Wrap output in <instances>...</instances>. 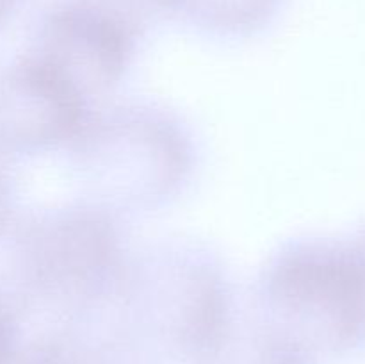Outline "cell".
I'll return each instance as SVG.
<instances>
[{
  "mask_svg": "<svg viewBox=\"0 0 365 364\" xmlns=\"http://www.w3.org/2000/svg\"><path fill=\"white\" fill-rule=\"evenodd\" d=\"M7 341H9V332H7V323L4 314L0 313V363H2L4 355L7 350Z\"/></svg>",
  "mask_w": 365,
  "mask_h": 364,
  "instance_id": "1",
  "label": "cell"
},
{
  "mask_svg": "<svg viewBox=\"0 0 365 364\" xmlns=\"http://www.w3.org/2000/svg\"><path fill=\"white\" fill-rule=\"evenodd\" d=\"M14 2H16V0H0V18L14 6Z\"/></svg>",
  "mask_w": 365,
  "mask_h": 364,
  "instance_id": "2",
  "label": "cell"
}]
</instances>
